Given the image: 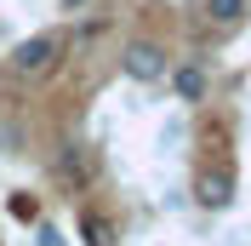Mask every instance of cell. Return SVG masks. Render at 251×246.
Wrapping results in <instances>:
<instances>
[{
	"label": "cell",
	"instance_id": "obj_7",
	"mask_svg": "<svg viewBox=\"0 0 251 246\" xmlns=\"http://www.w3.org/2000/svg\"><path fill=\"white\" fill-rule=\"evenodd\" d=\"M6 212H12L17 223H40V200H34V195H23V189H17V195L6 200Z\"/></svg>",
	"mask_w": 251,
	"mask_h": 246
},
{
	"label": "cell",
	"instance_id": "obj_2",
	"mask_svg": "<svg viewBox=\"0 0 251 246\" xmlns=\"http://www.w3.org/2000/svg\"><path fill=\"white\" fill-rule=\"evenodd\" d=\"M63 58V34H29V40H17L12 46V75L23 80H46Z\"/></svg>",
	"mask_w": 251,
	"mask_h": 246
},
{
	"label": "cell",
	"instance_id": "obj_5",
	"mask_svg": "<svg viewBox=\"0 0 251 246\" xmlns=\"http://www.w3.org/2000/svg\"><path fill=\"white\" fill-rule=\"evenodd\" d=\"M200 6H205L211 23H240L246 17V0H200Z\"/></svg>",
	"mask_w": 251,
	"mask_h": 246
},
{
	"label": "cell",
	"instance_id": "obj_8",
	"mask_svg": "<svg viewBox=\"0 0 251 246\" xmlns=\"http://www.w3.org/2000/svg\"><path fill=\"white\" fill-rule=\"evenodd\" d=\"M34 246H63V235H57V223H34Z\"/></svg>",
	"mask_w": 251,
	"mask_h": 246
},
{
	"label": "cell",
	"instance_id": "obj_1",
	"mask_svg": "<svg viewBox=\"0 0 251 246\" xmlns=\"http://www.w3.org/2000/svg\"><path fill=\"white\" fill-rule=\"evenodd\" d=\"M166 69H172V52L160 46V40H126V46H120V75L137 80V86L166 80Z\"/></svg>",
	"mask_w": 251,
	"mask_h": 246
},
{
	"label": "cell",
	"instance_id": "obj_4",
	"mask_svg": "<svg viewBox=\"0 0 251 246\" xmlns=\"http://www.w3.org/2000/svg\"><path fill=\"white\" fill-rule=\"evenodd\" d=\"M166 80H172L177 103H200V97H205V86H211L200 63H172V69H166Z\"/></svg>",
	"mask_w": 251,
	"mask_h": 246
},
{
	"label": "cell",
	"instance_id": "obj_6",
	"mask_svg": "<svg viewBox=\"0 0 251 246\" xmlns=\"http://www.w3.org/2000/svg\"><path fill=\"white\" fill-rule=\"evenodd\" d=\"M80 235H86V246H114V229H109L97 212H86V217H80Z\"/></svg>",
	"mask_w": 251,
	"mask_h": 246
},
{
	"label": "cell",
	"instance_id": "obj_9",
	"mask_svg": "<svg viewBox=\"0 0 251 246\" xmlns=\"http://www.w3.org/2000/svg\"><path fill=\"white\" fill-rule=\"evenodd\" d=\"M63 12H86V6H92V0H57Z\"/></svg>",
	"mask_w": 251,
	"mask_h": 246
},
{
	"label": "cell",
	"instance_id": "obj_3",
	"mask_svg": "<svg viewBox=\"0 0 251 246\" xmlns=\"http://www.w3.org/2000/svg\"><path fill=\"white\" fill-rule=\"evenodd\" d=\"M234 172L228 166H205L200 178H194V200H200L205 212H228V206H234Z\"/></svg>",
	"mask_w": 251,
	"mask_h": 246
}]
</instances>
